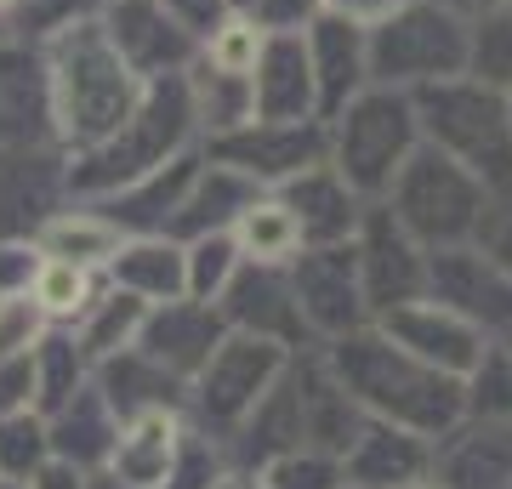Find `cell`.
Instances as JSON below:
<instances>
[{"label":"cell","mask_w":512,"mask_h":489,"mask_svg":"<svg viewBox=\"0 0 512 489\" xmlns=\"http://www.w3.org/2000/svg\"><path fill=\"white\" fill-rule=\"evenodd\" d=\"M319 353H325V364L336 370V381L359 399L365 416L410 427V433H421V438H444L467 421L461 376L416 359V353L399 347L382 325H365V330L336 336V342H319Z\"/></svg>","instance_id":"cell-1"},{"label":"cell","mask_w":512,"mask_h":489,"mask_svg":"<svg viewBox=\"0 0 512 489\" xmlns=\"http://www.w3.org/2000/svg\"><path fill=\"white\" fill-rule=\"evenodd\" d=\"M194 120L200 114H194L188 74H160L143 91V103H137V114H131L126 126L114 131L109 143L86 148L69 165V194L74 200H109V194H120L126 182L148 177L154 165L177 160L188 143V131H194Z\"/></svg>","instance_id":"cell-2"},{"label":"cell","mask_w":512,"mask_h":489,"mask_svg":"<svg viewBox=\"0 0 512 489\" xmlns=\"http://www.w3.org/2000/svg\"><path fill=\"white\" fill-rule=\"evenodd\" d=\"M143 103L137 69H131L109 29L97 23H69V46L52 74V114L57 131L69 137L80 154L97 143H109Z\"/></svg>","instance_id":"cell-3"},{"label":"cell","mask_w":512,"mask_h":489,"mask_svg":"<svg viewBox=\"0 0 512 489\" xmlns=\"http://www.w3.org/2000/svg\"><path fill=\"white\" fill-rule=\"evenodd\" d=\"M421 120V143L444 148L461 160L490 194H512V114L507 91L484 86L473 74H450V80H427L410 86Z\"/></svg>","instance_id":"cell-4"},{"label":"cell","mask_w":512,"mask_h":489,"mask_svg":"<svg viewBox=\"0 0 512 489\" xmlns=\"http://www.w3.org/2000/svg\"><path fill=\"white\" fill-rule=\"evenodd\" d=\"M421 148L416 97L404 86H376L370 80L348 109L330 120V165L353 182L359 200H387L404 160Z\"/></svg>","instance_id":"cell-5"},{"label":"cell","mask_w":512,"mask_h":489,"mask_svg":"<svg viewBox=\"0 0 512 489\" xmlns=\"http://www.w3.org/2000/svg\"><path fill=\"white\" fill-rule=\"evenodd\" d=\"M387 205H393V217H399L427 251H444V245H473L478 239L490 188H484L461 160H450L444 148L421 143L416 154L404 160V171L393 177Z\"/></svg>","instance_id":"cell-6"},{"label":"cell","mask_w":512,"mask_h":489,"mask_svg":"<svg viewBox=\"0 0 512 489\" xmlns=\"http://www.w3.org/2000/svg\"><path fill=\"white\" fill-rule=\"evenodd\" d=\"M370 46V80L376 86H427L467 74V18H456L439 0H410L387 23L365 29Z\"/></svg>","instance_id":"cell-7"},{"label":"cell","mask_w":512,"mask_h":489,"mask_svg":"<svg viewBox=\"0 0 512 489\" xmlns=\"http://www.w3.org/2000/svg\"><path fill=\"white\" fill-rule=\"evenodd\" d=\"M285 364H291V347L245 336V330H228L222 347L211 353V364L188 381V421L228 444L239 433V421L262 404V393L285 376Z\"/></svg>","instance_id":"cell-8"},{"label":"cell","mask_w":512,"mask_h":489,"mask_svg":"<svg viewBox=\"0 0 512 489\" xmlns=\"http://www.w3.org/2000/svg\"><path fill=\"white\" fill-rule=\"evenodd\" d=\"M353 251H359V279H365L370 319H382V313L427 296V245L393 217L387 200H365Z\"/></svg>","instance_id":"cell-9"},{"label":"cell","mask_w":512,"mask_h":489,"mask_svg":"<svg viewBox=\"0 0 512 489\" xmlns=\"http://www.w3.org/2000/svg\"><path fill=\"white\" fill-rule=\"evenodd\" d=\"M296 285V302H302V319H308L313 342H336L348 330L376 325L365 302V279H359V251L348 245H302V251L285 262Z\"/></svg>","instance_id":"cell-10"},{"label":"cell","mask_w":512,"mask_h":489,"mask_svg":"<svg viewBox=\"0 0 512 489\" xmlns=\"http://www.w3.org/2000/svg\"><path fill=\"white\" fill-rule=\"evenodd\" d=\"M427 296L478 325L490 342L512 336V273L484 256L478 245H444L427 251Z\"/></svg>","instance_id":"cell-11"},{"label":"cell","mask_w":512,"mask_h":489,"mask_svg":"<svg viewBox=\"0 0 512 489\" xmlns=\"http://www.w3.org/2000/svg\"><path fill=\"white\" fill-rule=\"evenodd\" d=\"M211 160L245 171V177L262 182V188H279V182L302 177L308 165L330 160V126H319V120H291V126H279V120H251V126L211 137Z\"/></svg>","instance_id":"cell-12"},{"label":"cell","mask_w":512,"mask_h":489,"mask_svg":"<svg viewBox=\"0 0 512 489\" xmlns=\"http://www.w3.org/2000/svg\"><path fill=\"white\" fill-rule=\"evenodd\" d=\"M217 308L228 319V330L279 342V347H291V353L319 347L308 319H302V302H296V285H291V268L285 262H239V273L217 296Z\"/></svg>","instance_id":"cell-13"},{"label":"cell","mask_w":512,"mask_h":489,"mask_svg":"<svg viewBox=\"0 0 512 489\" xmlns=\"http://www.w3.org/2000/svg\"><path fill=\"white\" fill-rule=\"evenodd\" d=\"M69 200V165L52 148H0V239H35Z\"/></svg>","instance_id":"cell-14"},{"label":"cell","mask_w":512,"mask_h":489,"mask_svg":"<svg viewBox=\"0 0 512 489\" xmlns=\"http://www.w3.org/2000/svg\"><path fill=\"white\" fill-rule=\"evenodd\" d=\"M222 336H228V319H222L217 302L177 296V302H154V308H148L137 347H143L154 364H165L171 376L194 381L205 364H211V353L222 347Z\"/></svg>","instance_id":"cell-15"},{"label":"cell","mask_w":512,"mask_h":489,"mask_svg":"<svg viewBox=\"0 0 512 489\" xmlns=\"http://www.w3.org/2000/svg\"><path fill=\"white\" fill-rule=\"evenodd\" d=\"M376 325H382L399 347H410L416 359L439 364V370H450V376H467V370L484 359V347H490L484 330L467 325L461 313H450L444 302H433V296H421V302H404V308L382 313Z\"/></svg>","instance_id":"cell-16"},{"label":"cell","mask_w":512,"mask_h":489,"mask_svg":"<svg viewBox=\"0 0 512 489\" xmlns=\"http://www.w3.org/2000/svg\"><path fill=\"white\" fill-rule=\"evenodd\" d=\"M251 91H256V120H313L319 114V80H313V57H308V29H285L268 35L262 57L251 69Z\"/></svg>","instance_id":"cell-17"},{"label":"cell","mask_w":512,"mask_h":489,"mask_svg":"<svg viewBox=\"0 0 512 489\" xmlns=\"http://www.w3.org/2000/svg\"><path fill=\"white\" fill-rule=\"evenodd\" d=\"M200 171H205V154H194V148H183L177 160H165V165H154L148 177H137V182H126L120 194H109V200H92L103 217L120 228V234H165L171 222H177V211H183V200H188V188L200 182Z\"/></svg>","instance_id":"cell-18"},{"label":"cell","mask_w":512,"mask_h":489,"mask_svg":"<svg viewBox=\"0 0 512 489\" xmlns=\"http://www.w3.org/2000/svg\"><path fill=\"white\" fill-rule=\"evenodd\" d=\"M433 455H439V438H421L410 427L370 416L353 450L342 455V467H348V484L359 489H410L433 478Z\"/></svg>","instance_id":"cell-19"},{"label":"cell","mask_w":512,"mask_h":489,"mask_svg":"<svg viewBox=\"0 0 512 489\" xmlns=\"http://www.w3.org/2000/svg\"><path fill=\"white\" fill-rule=\"evenodd\" d=\"M285 211L302 228V245H348L359 234V217H365V200L353 194V182L336 171V165H308L302 177L279 182L274 188Z\"/></svg>","instance_id":"cell-20"},{"label":"cell","mask_w":512,"mask_h":489,"mask_svg":"<svg viewBox=\"0 0 512 489\" xmlns=\"http://www.w3.org/2000/svg\"><path fill=\"white\" fill-rule=\"evenodd\" d=\"M296 387H302V444L325 455H348L353 438L365 433V410L348 387L336 381V370L325 364L319 347H302L296 353Z\"/></svg>","instance_id":"cell-21"},{"label":"cell","mask_w":512,"mask_h":489,"mask_svg":"<svg viewBox=\"0 0 512 489\" xmlns=\"http://www.w3.org/2000/svg\"><path fill=\"white\" fill-rule=\"evenodd\" d=\"M433 484L444 489H512V421H461L439 438Z\"/></svg>","instance_id":"cell-22"},{"label":"cell","mask_w":512,"mask_h":489,"mask_svg":"<svg viewBox=\"0 0 512 489\" xmlns=\"http://www.w3.org/2000/svg\"><path fill=\"white\" fill-rule=\"evenodd\" d=\"M308 57H313V80H319V114L336 120L370 86L365 29L348 18H336V12H325V18L308 23Z\"/></svg>","instance_id":"cell-23"},{"label":"cell","mask_w":512,"mask_h":489,"mask_svg":"<svg viewBox=\"0 0 512 489\" xmlns=\"http://www.w3.org/2000/svg\"><path fill=\"white\" fill-rule=\"evenodd\" d=\"M285 450H302V387H296V353H291V364H285V376L262 393V404H256L251 416L239 421V433L228 438L234 467L251 472V478Z\"/></svg>","instance_id":"cell-24"},{"label":"cell","mask_w":512,"mask_h":489,"mask_svg":"<svg viewBox=\"0 0 512 489\" xmlns=\"http://www.w3.org/2000/svg\"><path fill=\"white\" fill-rule=\"evenodd\" d=\"M120 427H126V421L114 416V404L103 399V387H97V376H92L57 416H46L52 461H69V467H80V472H103L114 444H120Z\"/></svg>","instance_id":"cell-25"},{"label":"cell","mask_w":512,"mask_h":489,"mask_svg":"<svg viewBox=\"0 0 512 489\" xmlns=\"http://www.w3.org/2000/svg\"><path fill=\"white\" fill-rule=\"evenodd\" d=\"M103 399L114 404V416L131 421V416H148V410H171V416H188V381L171 376L165 364H154L143 347H126L92 370Z\"/></svg>","instance_id":"cell-26"},{"label":"cell","mask_w":512,"mask_h":489,"mask_svg":"<svg viewBox=\"0 0 512 489\" xmlns=\"http://www.w3.org/2000/svg\"><path fill=\"white\" fill-rule=\"evenodd\" d=\"M109 35L131 69H148V74H177L188 57V29L165 12L160 0H120Z\"/></svg>","instance_id":"cell-27"},{"label":"cell","mask_w":512,"mask_h":489,"mask_svg":"<svg viewBox=\"0 0 512 489\" xmlns=\"http://www.w3.org/2000/svg\"><path fill=\"white\" fill-rule=\"evenodd\" d=\"M109 279L143 302H177L188 296V251L171 234H131L109 262Z\"/></svg>","instance_id":"cell-28"},{"label":"cell","mask_w":512,"mask_h":489,"mask_svg":"<svg viewBox=\"0 0 512 489\" xmlns=\"http://www.w3.org/2000/svg\"><path fill=\"white\" fill-rule=\"evenodd\" d=\"M268 188L262 182H251L245 171H234V165H222V160H205V171H200V182L188 188V200H183V211H177V222L165 228L171 239H200V234H217V228H234L239 222V211L251 200H262Z\"/></svg>","instance_id":"cell-29"},{"label":"cell","mask_w":512,"mask_h":489,"mask_svg":"<svg viewBox=\"0 0 512 489\" xmlns=\"http://www.w3.org/2000/svg\"><path fill=\"white\" fill-rule=\"evenodd\" d=\"M188 416H171V410H148V416H131L120 427V444H114L109 467L114 478L126 484H143V489H160L165 472H171V455H177V438H183Z\"/></svg>","instance_id":"cell-30"},{"label":"cell","mask_w":512,"mask_h":489,"mask_svg":"<svg viewBox=\"0 0 512 489\" xmlns=\"http://www.w3.org/2000/svg\"><path fill=\"white\" fill-rule=\"evenodd\" d=\"M154 302H143V296H131V290H120L109 279V290H97L92 302H86V313L74 319V347L92 359V370L103 359H114V353H126V347H137V336H143V319Z\"/></svg>","instance_id":"cell-31"},{"label":"cell","mask_w":512,"mask_h":489,"mask_svg":"<svg viewBox=\"0 0 512 489\" xmlns=\"http://www.w3.org/2000/svg\"><path fill=\"white\" fill-rule=\"evenodd\" d=\"M40 256H63V262H80V268H109L126 234L114 228L97 205H69V211H57L46 228L35 234Z\"/></svg>","instance_id":"cell-32"},{"label":"cell","mask_w":512,"mask_h":489,"mask_svg":"<svg viewBox=\"0 0 512 489\" xmlns=\"http://www.w3.org/2000/svg\"><path fill=\"white\" fill-rule=\"evenodd\" d=\"M86 381H92V359L74 347V330H46L35 347V410L57 416Z\"/></svg>","instance_id":"cell-33"},{"label":"cell","mask_w":512,"mask_h":489,"mask_svg":"<svg viewBox=\"0 0 512 489\" xmlns=\"http://www.w3.org/2000/svg\"><path fill=\"white\" fill-rule=\"evenodd\" d=\"M234 239H239V251H245V262H291L302 251V228H296V217L285 211V200H279L274 188L239 211Z\"/></svg>","instance_id":"cell-34"},{"label":"cell","mask_w":512,"mask_h":489,"mask_svg":"<svg viewBox=\"0 0 512 489\" xmlns=\"http://www.w3.org/2000/svg\"><path fill=\"white\" fill-rule=\"evenodd\" d=\"M194 86V114L211 137L222 131H239L256 120V91H251V74H228V69H205V74H188Z\"/></svg>","instance_id":"cell-35"},{"label":"cell","mask_w":512,"mask_h":489,"mask_svg":"<svg viewBox=\"0 0 512 489\" xmlns=\"http://www.w3.org/2000/svg\"><path fill=\"white\" fill-rule=\"evenodd\" d=\"M234 455L217 433H205L188 421L183 438H177V455H171V472H165L160 489H228L234 484Z\"/></svg>","instance_id":"cell-36"},{"label":"cell","mask_w":512,"mask_h":489,"mask_svg":"<svg viewBox=\"0 0 512 489\" xmlns=\"http://www.w3.org/2000/svg\"><path fill=\"white\" fill-rule=\"evenodd\" d=\"M467 74L495 91H512V6L507 0L467 23Z\"/></svg>","instance_id":"cell-37"},{"label":"cell","mask_w":512,"mask_h":489,"mask_svg":"<svg viewBox=\"0 0 512 489\" xmlns=\"http://www.w3.org/2000/svg\"><path fill=\"white\" fill-rule=\"evenodd\" d=\"M461 393H467V421H512V347H484V359L461 376Z\"/></svg>","instance_id":"cell-38"},{"label":"cell","mask_w":512,"mask_h":489,"mask_svg":"<svg viewBox=\"0 0 512 489\" xmlns=\"http://www.w3.org/2000/svg\"><path fill=\"white\" fill-rule=\"evenodd\" d=\"M35 120H40L35 69H29L23 57H6V52H0V148L35 143Z\"/></svg>","instance_id":"cell-39"},{"label":"cell","mask_w":512,"mask_h":489,"mask_svg":"<svg viewBox=\"0 0 512 489\" xmlns=\"http://www.w3.org/2000/svg\"><path fill=\"white\" fill-rule=\"evenodd\" d=\"M29 296L46 308V319H57V325H74V319L86 313V302L97 296L92 268L63 262V256H40V273H35V285H29Z\"/></svg>","instance_id":"cell-40"},{"label":"cell","mask_w":512,"mask_h":489,"mask_svg":"<svg viewBox=\"0 0 512 489\" xmlns=\"http://www.w3.org/2000/svg\"><path fill=\"white\" fill-rule=\"evenodd\" d=\"M183 251H188V296H194V302H217L222 290H228V279L239 273V262H245L234 228H217V234L188 239Z\"/></svg>","instance_id":"cell-41"},{"label":"cell","mask_w":512,"mask_h":489,"mask_svg":"<svg viewBox=\"0 0 512 489\" xmlns=\"http://www.w3.org/2000/svg\"><path fill=\"white\" fill-rule=\"evenodd\" d=\"M46 461H52V433H46V416L40 410L0 416V478L29 484Z\"/></svg>","instance_id":"cell-42"},{"label":"cell","mask_w":512,"mask_h":489,"mask_svg":"<svg viewBox=\"0 0 512 489\" xmlns=\"http://www.w3.org/2000/svg\"><path fill=\"white\" fill-rule=\"evenodd\" d=\"M256 484L262 489H348V467H342V455H325V450H285L274 455L268 467L256 472Z\"/></svg>","instance_id":"cell-43"},{"label":"cell","mask_w":512,"mask_h":489,"mask_svg":"<svg viewBox=\"0 0 512 489\" xmlns=\"http://www.w3.org/2000/svg\"><path fill=\"white\" fill-rule=\"evenodd\" d=\"M46 330H52V319H46V308H40L29 290H12V296H0V359L35 353Z\"/></svg>","instance_id":"cell-44"},{"label":"cell","mask_w":512,"mask_h":489,"mask_svg":"<svg viewBox=\"0 0 512 489\" xmlns=\"http://www.w3.org/2000/svg\"><path fill=\"white\" fill-rule=\"evenodd\" d=\"M262 46H268V29L256 18H228L211 29V69H228V74H251L256 57H262Z\"/></svg>","instance_id":"cell-45"},{"label":"cell","mask_w":512,"mask_h":489,"mask_svg":"<svg viewBox=\"0 0 512 489\" xmlns=\"http://www.w3.org/2000/svg\"><path fill=\"white\" fill-rule=\"evenodd\" d=\"M484 256H495L501 268L512 273V194H490L484 205V222H478V239H473Z\"/></svg>","instance_id":"cell-46"},{"label":"cell","mask_w":512,"mask_h":489,"mask_svg":"<svg viewBox=\"0 0 512 489\" xmlns=\"http://www.w3.org/2000/svg\"><path fill=\"white\" fill-rule=\"evenodd\" d=\"M35 410V353L0 359V416Z\"/></svg>","instance_id":"cell-47"},{"label":"cell","mask_w":512,"mask_h":489,"mask_svg":"<svg viewBox=\"0 0 512 489\" xmlns=\"http://www.w3.org/2000/svg\"><path fill=\"white\" fill-rule=\"evenodd\" d=\"M40 273V245L35 239H0V296L29 290Z\"/></svg>","instance_id":"cell-48"},{"label":"cell","mask_w":512,"mask_h":489,"mask_svg":"<svg viewBox=\"0 0 512 489\" xmlns=\"http://www.w3.org/2000/svg\"><path fill=\"white\" fill-rule=\"evenodd\" d=\"M319 12V0H256V23L268 35H285V29H302V23Z\"/></svg>","instance_id":"cell-49"},{"label":"cell","mask_w":512,"mask_h":489,"mask_svg":"<svg viewBox=\"0 0 512 489\" xmlns=\"http://www.w3.org/2000/svg\"><path fill=\"white\" fill-rule=\"evenodd\" d=\"M404 6H410V0H325V12L359 23V29H376V23H387L393 12H404Z\"/></svg>","instance_id":"cell-50"},{"label":"cell","mask_w":512,"mask_h":489,"mask_svg":"<svg viewBox=\"0 0 512 489\" xmlns=\"http://www.w3.org/2000/svg\"><path fill=\"white\" fill-rule=\"evenodd\" d=\"M222 6H234V0H165V12L183 23L188 35H200V29H217V23H222Z\"/></svg>","instance_id":"cell-51"},{"label":"cell","mask_w":512,"mask_h":489,"mask_svg":"<svg viewBox=\"0 0 512 489\" xmlns=\"http://www.w3.org/2000/svg\"><path fill=\"white\" fill-rule=\"evenodd\" d=\"M86 478H92V472L69 467V461H46V467L29 478V489H86Z\"/></svg>","instance_id":"cell-52"},{"label":"cell","mask_w":512,"mask_h":489,"mask_svg":"<svg viewBox=\"0 0 512 489\" xmlns=\"http://www.w3.org/2000/svg\"><path fill=\"white\" fill-rule=\"evenodd\" d=\"M439 6H450V12H456V18H484V12H495V6H501V0H439Z\"/></svg>","instance_id":"cell-53"},{"label":"cell","mask_w":512,"mask_h":489,"mask_svg":"<svg viewBox=\"0 0 512 489\" xmlns=\"http://www.w3.org/2000/svg\"><path fill=\"white\" fill-rule=\"evenodd\" d=\"M86 489H143V484H126V478H114V472H92Z\"/></svg>","instance_id":"cell-54"},{"label":"cell","mask_w":512,"mask_h":489,"mask_svg":"<svg viewBox=\"0 0 512 489\" xmlns=\"http://www.w3.org/2000/svg\"><path fill=\"white\" fill-rule=\"evenodd\" d=\"M228 489H262V484H256L251 472H234V484H228Z\"/></svg>","instance_id":"cell-55"},{"label":"cell","mask_w":512,"mask_h":489,"mask_svg":"<svg viewBox=\"0 0 512 489\" xmlns=\"http://www.w3.org/2000/svg\"><path fill=\"white\" fill-rule=\"evenodd\" d=\"M0 489H29V484H12V478H0Z\"/></svg>","instance_id":"cell-56"},{"label":"cell","mask_w":512,"mask_h":489,"mask_svg":"<svg viewBox=\"0 0 512 489\" xmlns=\"http://www.w3.org/2000/svg\"><path fill=\"white\" fill-rule=\"evenodd\" d=\"M0 12H18V0H0Z\"/></svg>","instance_id":"cell-57"},{"label":"cell","mask_w":512,"mask_h":489,"mask_svg":"<svg viewBox=\"0 0 512 489\" xmlns=\"http://www.w3.org/2000/svg\"><path fill=\"white\" fill-rule=\"evenodd\" d=\"M410 489H444V484H433V478H427V484H410Z\"/></svg>","instance_id":"cell-58"},{"label":"cell","mask_w":512,"mask_h":489,"mask_svg":"<svg viewBox=\"0 0 512 489\" xmlns=\"http://www.w3.org/2000/svg\"><path fill=\"white\" fill-rule=\"evenodd\" d=\"M507 114H512V91H507Z\"/></svg>","instance_id":"cell-59"},{"label":"cell","mask_w":512,"mask_h":489,"mask_svg":"<svg viewBox=\"0 0 512 489\" xmlns=\"http://www.w3.org/2000/svg\"><path fill=\"white\" fill-rule=\"evenodd\" d=\"M348 489H359V484H348Z\"/></svg>","instance_id":"cell-60"},{"label":"cell","mask_w":512,"mask_h":489,"mask_svg":"<svg viewBox=\"0 0 512 489\" xmlns=\"http://www.w3.org/2000/svg\"><path fill=\"white\" fill-rule=\"evenodd\" d=\"M507 347H512V336H507Z\"/></svg>","instance_id":"cell-61"},{"label":"cell","mask_w":512,"mask_h":489,"mask_svg":"<svg viewBox=\"0 0 512 489\" xmlns=\"http://www.w3.org/2000/svg\"><path fill=\"white\" fill-rule=\"evenodd\" d=\"M507 6H512V0H507Z\"/></svg>","instance_id":"cell-62"}]
</instances>
